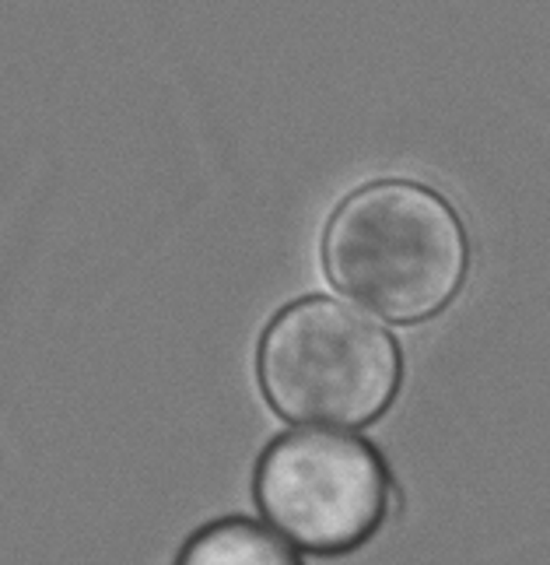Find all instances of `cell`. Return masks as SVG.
<instances>
[{
    "instance_id": "obj_4",
    "label": "cell",
    "mask_w": 550,
    "mask_h": 565,
    "mask_svg": "<svg viewBox=\"0 0 550 565\" xmlns=\"http://www.w3.org/2000/svg\"><path fill=\"white\" fill-rule=\"evenodd\" d=\"M175 565H302V558L260 523L228 516L196 531Z\"/></svg>"
},
{
    "instance_id": "obj_3",
    "label": "cell",
    "mask_w": 550,
    "mask_h": 565,
    "mask_svg": "<svg viewBox=\"0 0 550 565\" xmlns=\"http://www.w3.org/2000/svg\"><path fill=\"white\" fill-rule=\"evenodd\" d=\"M252 492L273 527L316 555L358 548L400 505L382 457L365 439L316 428L273 439Z\"/></svg>"
},
{
    "instance_id": "obj_2",
    "label": "cell",
    "mask_w": 550,
    "mask_h": 565,
    "mask_svg": "<svg viewBox=\"0 0 550 565\" xmlns=\"http://www.w3.org/2000/svg\"><path fill=\"white\" fill-rule=\"evenodd\" d=\"M260 386L273 412L312 425H368L397 397L400 348L358 309L323 296L281 309L263 330Z\"/></svg>"
},
{
    "instance_id": "obj_1",
    "label": "cell",
    "mask_w": 550,
    "mask_h": 565,
    "mask_svg": "<svg viewBox=\"0 0 550 565\" xmlns=\"http://www.w3.org/2000/svg\"><path fill=\"white\" fill-rule=\"evenodd\" d=\"M323 264L330 281L371 313L418 323L456 299L470 243L442 193L410 180H379L333 211Z\"/></svg>"
}]
</instances>
